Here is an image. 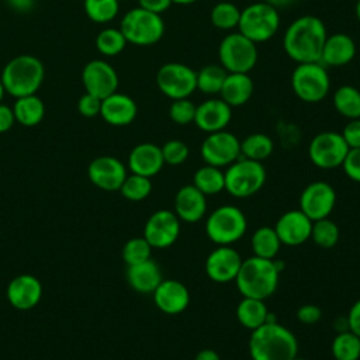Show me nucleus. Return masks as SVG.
Instances as JSON below:
<instances>
[{"label": "nucleus", "instance_id": "6ab92c4d", "mask_svg": "<svg viewBox=\"0 0 360 360\" xmlns=\"http://www.w3.org/2000/svg\"><path fill=\"white\" fill-rule=\"evenodd\" d=\"M274 231L281 245L300 246L311 238L312 221L301 210H290L277 219Z\"/></svg>", "mask_w": 360, "mask_h": 360}, {"label": "nucleus", "instance_id": "1a4fd4ad", "mask_svg": "<svg viewBox=\"0 0 360 360\" xmlns=\"http://www.w3.org/2000/svg\"><path fill=\"white\" fill-rule=\"evenodd\" d=\"M291 89L300 100L319 103L330 90L329 73L321 62L297 63L291 75Z\"/></svg>", "mask_w": 360, "mask_h": 360}, {"label": "nucleus", "instance_id": "603ef678", "mask_svg": "<svg viewBox=\"0 0 360 360\" xmlns=\"http://www.w3.org/2000/svg\"><path fill=\"white\" fill-rule=\"evenodd\" d=\"M15 122L13 107L0 103V134L7 132Z\"/></svg>", "mask_w": 360, "mask_h": 360}, {"label": "nucleus", "instance_id": "20e7f679", "mask_svg": "<svg viewBox=\"0 0 360 360\" xmlns=\"http://www.w3.org/2000/svg\"><path fill=\"white\" fill-rule=\"evenodd\" d=\"M45 77L42 62L34 55H17L7 62L1 72V83L6 93L18 98L37 94Z\"/></svg>", "mask_w": 360, "mask_h": 360}, {"label": "nucleus", "instance_id": "0eeeda50", "mask_svg": "<svg viewBox=\"0 0 360 360\" xmlns=\"http://www.w3.org/2000/svg\"><path fill=\"white\" fill-rule=\"evenodd\" d=\"M280 27L278 10L266 1L252 3L240 10L239 32L255 44L271 39Z\"/></svg>", "mask_w": 360, "mask_h": 360}, {"label": "nucleus", "instance_id": "9d476101", "mask_svg": "<svg viewBox=\"0 0 360 360\" xmlns=\"http://www.w3.org/2000/svg\"><path fill=\"white\" fill-rule=\"evenodd\" d=\"M219 65L228 73H249L257 62V46L240 32H232L222 38L218 48Z\"/></svg>", "mask_w": 360, "mask_h": 360}, {"label": "nucleus", "instance_id": "37998d69", "mask_svg": "<svg viewBox=\"0 0 360 360\" xmlns=\"http://www.w3.org/2000/svg\"><path fill=\"white\" fill-rule=\"evenodd\" d=\"M160 149H162L165 165H169V166L183 165L190 155L188 145L181 139H170L165 142L163 146H160Z\"/></svg>", "mask_w": 360, "mask_h": 360}, {"label": "nucleus", "instance_id": "a211bd4d", "mask_svg": "<svg viewBox=\"0 0 360 360\" xmlns=\"http://www.w3.org/2000/svg\"><path fill=\"white\" fill-rule=\"evenodd\" d=\"M90 181L105 191H117L127 177L125 165L114 156H98L89 165Z\"/></svg>", "mask_w": 360, "mask_h": 360}, {"label": "nucleus", "instance_id": "c9c22d12", "mask_svg": "<svg viewBox=\"0 0 360 360\" xmlns=\"http://www.w3.org/2000/svg\"><path fill=\"white\" fill-rule=\"evenodd\" d=\"M226 75L221 65H205L197 72V89L204 94H219Z\"/></svg>", "mask_w": 360, "mask_h": 360}, {"label": "nucleus", "instance_id": "13d9d810", "mask_svg": "<svg viewBox=\"0 0 360 360\" xmlns=\"http://www.w3.org/2000/svg\"><path fill=\"white\" fill-rule=\"evenodd\" d=\"M356 17L360 22V0H356Z\"/></svg>", "mask_w": 360, "mask_h": 360}, {"label": "nucleus", "instance_id": "5fc2aeb1", "mask_svg": "<svg viewBox=\"0 0 360 360\" xmlns=\"http://www.w3.org/2000/svg\"><path fill=\"white\" fill-rule=\"evenodd\" d=\"M194 360H221V357L212 349H202L195 354Z\"/></svg>", "mask_w": 360, "mask_h": 360}, {"label": "nucleus", "instance_id": "a19ab883", "mask_svg": "<svg viewBox=\"0 0 360 360\" xmlns=\"http://www.w3.org/2000/svg\"><path fill=\"white\" fill-rule=\"evenodd\" d=\"M118 0H84V13L94 22H108L118 14Z\"/></svg>", "mask_w": 360, "mask_h": 360}, {"label": "nucleus", "instance_id": "ddd939ff", "mask_svg": "<svg viewBox=\"0 0 360 360\" xmlns=\"http://www.w3.org/2000/svg\"><path fill=\"white\" fill-rule=\"evenodd\" d=\"M200 153L205 165L228 167L240 158V141L229 131H217L205 136Z\"/></svg>", "mask_w": 360, "mask_h": 360}, {"label": "nucleus", "instance_id": "ea45409f", "mask_svg": "<svg viewBox=\"0 0 360 360\" xmlns=\"http://www.w3.org/2000/svg\"><path fill=\"white\" fill-rule=\"evenodd\" d=\"M121 194L129 201H142L149 197L152 191V183L149 177L141 174H127L122 186L120 187Z\"/></svg>", "mask_w": 360, "mask_h": 360}, {"label": "nucleus", "instance_id": "864d4df0", "mask_svg": "<svg viewBox=\"0 0 360 360\" xmlns=\"http://www.w3.org/2000/svg\"><path fill=\"white\" fill-rule=\"evenodd\" d=\"M7 4L17 13H28L35 6V0H7Z\"/></svg>", "mask_w": 360, "mask_h": 360}, {"label": "nucleus", "instance_id": "9b49d317", "mask_svg": "<svg viewBox=\"0 0 360 360\" xmlns=\"http://www.w3.org/2000/svg\"><path fill=\"white\" fill-rule=\"evenodd\" d=\"M158 89L169 98H188L197 90V72L179 62H169L156 73Z\"/></svg>", "mask_w": 360, "mask_h": 360}, {"label": "nucleus", "instance_id": "473e14b6", "mask_svg": "<svg viewBox=\"0 0 360 360\" xmlns=\"http://www.w3.org/2000/svg\"><path fill=\"white\" fill-rule=\"evenodd\" d=\"M273 139L262 132L250 134L243 141H240V156L250 160L263 162L273 153Z\"/></svg>", "mask_w": 360, "mask_h": 360}, {"label": "nucleus", "instance_id": "2eb2a0df", "mask_svg": "<svg viewBox=\"0 0 360 360\" xmlns=\"http://www.w3.org/2000/svg\"><path fill=\"white\" fill-rule=\"evenodd\" d=\"M336 204L335 188L322 180L309 183L301 193L300 210L314 222L328 218Z\"/></svg>", "mask_w": 360, "mask_h": 360}, {"label": "nucleus", "instance_id": "dca6fc26", "mask_svg": "<svg viewBox=\"0 0 360 360\" xmlns=\"http://www.w3.org/2000/svg\"><path fill=\"white\" fill-rule=\"evenodd\" d=\"M82 80L86 93H90L100 100L115 93L118 87V75L115 69L101 59H94L86 63L82 72Z\"/></svg>", "mask_w": 360, "mask_h": 360}, {"label": "nucleus", "instance_id": "aec40b11", "mask_svg": "<svg viewBox=\"0 0 360 360\" xmlns=\"http://www.w3.org/2000/svg\"><path fill=\"white\" fill-rule=\"evenodd\" d=\"M152 294L158 309L167 315L181 314L190 304V291L179 280H162Z\"/></svg>", "mask_w": 360, "mask_h": 360}, {"label": "nucleus", "instance_id": "de8ad7c7", "mask_svg": "<svg viewBox=\"0 0 360 360\" xmlns=\"http://www.w3.org/2000/svg\"><path fill=\"white\" fill-rule=\"evenodd\" d=\"M340 134L349 149L360 148V118L349 120Z\"/></svg>", "mask_w": 360, "mask_h": 360}, {"label": "nucleus", "instance_id": "412c9836", "mask_svg": "<svg viewBox=\"0 0 360 360\" xmlns=\"http://www.w3.org/2000/svg\"><path fill=\"white\" fill-rule=\"evenodd\" d=\"M6 297L8 302L21 311L34 308L42 297V285L32 274L15 276L7 285Z\"/></svg>", "mask_w": 360, "mask_h": 360}, {"label": "nucleus", "instance_id": "58836bf2", "mask_svg": "<svg viewBox=\"0 0 360 360\" xmlns=\"http://www.w3.org/2000/svg\"><path fill=\"white\" fill-rule=\"evenodd\" d=\"M127 39L120 28H104L96 37V48L105 56H115L127 46Z\"/></svg>", "mask_w": 360, "mask_h": 360}, {"label": "nucleus", "instance_id": "6e6d98bb", "mask_svg": "<svg viewBox=\"0 0 360 360\" xmlns=\"http://www.w3.org/2000/svg\"><path fill=\"white\" fill-rule=\"evenodd\" d=\"M263 1L269 3L270 6H273L278 10V8H284V7H290V6L295 4L298 0H263Z\"/></svg>", "mask_w": 360, "mask_h": 360}, {"label": "nucleus", "instance_id": "72a5a7b5", "mask_svg": "<svg viewBox=\"0 0 360 360\" xmlns=\"http://www.w3.org/2000/svg\"><path fill=\"white\" fill-rule=\"evenodd\" d=\"M333 105L347 120L360 118V90L349 84L340 86L333 93Z\"/></svg>", "mask_w": 360, "mask_h": 360}, {"label": "nucleus", "instance_id": "2f4dec72", "mask_svg": "<svg viewBox=\"0 0 360 360\" xmlns=\"http://www.w3.org/2000/svg\"><path fill=\"white\" fill-rule=\"evenodd\" d=\"M250 246L253 250V256L273 260L277 257V253L281 248V242L271 226H260L257 228L250 239Z\"/></svg>", "mask_w": 360, "mask_h": 360}, {"label": "nucleus", "instance_id": "bb28decb", "mask_svg": "<svg viewBox=\"0 0 360 360\" xmlns=\"http://www.w3.org/2000/svg\"><path fill=\"white\" fill-rule=\"evenodd\" d=\"M162 280V270L152 259L131 264L127 269V281L129 287L141 294H152Z\"/></svg>", "mask_w": 360, "mask_h": 360}, {"label": "nucleus", "instance_id": "f03ea898", "mask_svg": "<svg viewBox=\"0 0 360 360\" xmlns=\"http://www.w3.org/2000/svg\"><path fill=\"white\" fill-rule=\"evenodd\" d=\"M248 347L252 360H291L298 354L295 335L278 322L252 330Z\"/></svg>", "mask_w": 360, "mask_h": 360}, {"label": "nucleus", "instance_id": "c756f323", "mask_svg": "<svg viewBox=\"0 0 360 360\" xmlns=\"http://www.w3.org/2000/svg\"><path fill=\"white\" fill-rule=\"evenodd\" d=\"M13 111L15 122H20L24 127H35L45 115V104L37 94L22 96L15 98Z\"/></svg>", "mask_w": 360, "mask_h": 360}, {"label": "nucleus", "instance_id": "cd10ccee", "mask_svg": "<svg viewBox=\"0 0 360 360\" xmlns=\"http://www.w3.org/2000/svg\"><path fill=\"white\" fill-rule=\"evenodd\" d=\"M253 90L255 84L249 73H228L219 91V98L231 107H239L250 100Z\"/></svg>", "mask_w": 360, "mask_h": 360}, {"label": "nucleus", "instance_id": "c85d7f7f", "mask_svg": "<svg viewBox=\"0 0 360 360\" xmlns=\"http://www.w3.org/2000/svg\"><path fill=\"white\" fill-rule=\"evenodd\" d=\"M269 312L270 311L267 309L264 300L243 297L236 305V319L249 330H255L264 325L267 322Z\"/></svg>", "mask_w": 360, "mask_h": 360}, {"label": "nucleus", "instance_id": "09e8293b", "mask_svg": "<svg viewBox=\"0 0 360 360\" xmlns=\"http://www.w3.org/2000/svg\"><path fill=\"white\" fill-rule=\"evenodd\" d=\"M297 318L304 325H314L322 318V309L315 304H304L297 309Z\"/></svg>", "mask_w": 360, "mask_h": 360}, {"label": "nucleus", "instance_id": "4c0bfd02", "mask_svg": "<svg viewBox=\"0 0 360 360\" xmlns=\"http://www.w3.org/2000/svg\"><path fill=\"white\" fill-rule=\"evenodd\" d=\"M211 22L218 30H232L238 27L240 18V10L231 1H219L211 8Z\"/></svg>", "mask_w": 360, "mask_h": 360}, {"label": "nucleus", "instance_id": "423d86ee", "mask_svg": "<svg viewBox=\"0 0 360 360\" xmlns=\"http://www.w3.org/2000/svg\"><path fill=\"white\" fill-rule=\"evenodd\" d=\"M120 30L127 42L138 46H150L162 39L165 34V22L160 14L135 7L125 13Z\"/></svg>", "mask_w": 360, "mask_h": 360}, {"label": "nucleus", "instance_id": "5701e85b", "mask_svg": "<svg viewBox=\"0 0 360 360\" xmlns=\"http://www.w3.org/2000/svg\"><path fill=\"white\" fill-rule=\"evenodd\" d=\"M174 214L187 224L201 221L207 214V195L194 184L181 186L174 197Z\"/></svg>", "mask_w": 360, "mask_h": 360}, {"label": "nucleus", "instance_id": "4468645a", "mask_svg": "<svg viewBox=\"0 0 360 360\" xmlns=\"http://www.w3.org/2000/svg\"><path fill=\"white\" fill-rule=\"evenodd\" d=\"M180 235V219L170 210H158L143 226V238L153 249H166L172 246Z\"/></svg>", "mask_w": 360, "mask_h": 360}, {"label": "nucleus", "instance_id": "e433bc0d", "mask_svg": "<svg viewBox=\"0 0 360 360\" xmlns=\"http://www.w3.org/2000/svg\"><path fill=\"white\" fill-rule=\"evenodd\" d=\"M340 238V231L339 226L328 218H322L318 221L312 222V231H311V238L312 242L323 249H330L333 248Z\"/></svg>", "mask_w": 360, "mask_h": 360}, {"label": "nucleus", "instance_id": "c03bdc74", "mask_svg": "<svg viewBox=\"0 0 360 360\" xmlns=\"http://www.w3.org/2000/svg\"><path fill=\"white\" fill-rule=\"evenodd\" d=\"M197 105L188 98L173 100L169 107V117L177 125H188L194 122Z\"/></svg>", "mask_w": 360, "mask_h": 360}, {"label": "nucleus", "instance_id": "8fccbe9b", "mask_svg": "<svg viewBox=\"0 0 360 360\" xmlns=\"http://www.w3.org/2000/svg\"><path fill=\"white\" fill-rule=\"evenodd\" d=\"M347 328L350 332L360 338V300H357L347 312Z\"/></svg>", "mask_w": 360, "mask_h": 360}, {"label": "nucleus", "instance_id": "7c9ffc66", "mask_svg": "<svg viewBox=\"0 0 360 360\" xmlns=\"http://www.w3.org/2000/svg\"><path fill=\"white\" fill-rule=\"evenodd\" d=\"M204 195H215L225 190V173L221 167L204 165L194 172L193 183Z\"/></svg>", "mask_w": 360, "mask_h": 360}, {"label": "nucleus", "instance_id": "49530a36", "mask_svg": "<svg viewBox=\"0 0 360 360\" xmlns=\"http://www.w3.org/2000/svg\"><path fill=\"white\" fill-rule=\"evenodd\" d=\"M77 110L83 117H87V118L100 115L101 100L90 93H84L77 101Z\"/></svg>", "mask_w": 360, "mask_h": 360}, {"label": "nucleus", "instance_id": "b1692460", "mask_svg": "<svg viewBox=\"0 0 360 360\" xmlns=\"http://www.w3.org/2000/svg\"><path fill=\"white\" fill-rule=\"evenodd\" d=\"M138 114L136 103L132 97L122 93H112L101 100L100 115L103 120L114 127L129 125Z\"/></svg>", "mask_w": 360, "mask_h": 360}, {"label": "nucleus", "instance_id": "bf43d9fd", "mask_svg": "<svg viewBox=\"0 0 360 360\" xmlns=\"http://www.w3.org/2000/svg\"><path fill=\"white\" fill-rule=\"evenodd\" d=\"M4 94H6V90H4V86H3L1 79H0V103H1V100H3V97H4Z\"/></svg>", "mask_w": 360, "mask_h": 360}, {"label": "nucleus", "instance_id": "7ed1b4c3", "mask_svg": "<svg viewBox=\"0 0 360 360\" xmlns=\"http://www.w3.org/2000/svg\"><path fill=\"white\" fill-rule=\"evenodd\" d=\"M278 277L274 260L250 256L242 260L235 284L242 297L266 300L277 290Z\"/></svg>", "mask_w": 360, "mask_h": 360}, {"label": "nucleus", "instance_id": "a878e982", "mask_svg": "<svg viewBox=\"0 0 360 360\" xmlns=\"http://www.w3.org/2000/svg\"><path fill=\"white\" fill-rule=\"evenodd\" d=\"M354 55H356L354 39L347 34L336 32L326 37L319 62L323 66L339 68L350 63Z\"/></svg>", "mask_w": 360, "mask_h": 360}, {"label": "nucleus", "instance_id": "680f3d73", "mask_svg": "<svg viewBox=\"0 0 360 360\" xmlns=\"http://www.w3.org/2000/svg\"><path fill=\"white\" fill-rule=\"evenodd\" d=\"M354 1H356V0H354Z\"/></svg>", "mask_w": 360, "mask_h": 360}, {"label": "nucleus", "instance_id": "f257e3e1", "mask_svg": "<svg viewBox=\"0 0 360 360\" xmlns=\"http://www.w3.org/2000/svg\"><path fill=\"white\" fill-rule=\"evenodd\" d=\"M328 32L323 21L316 15H301L285 30L283 48L294 62H319Z\"/></svg>", "mask_w": 360, "mask_h": 360}, {"label": "nucleus", "instance_id": "052dcab7", "mask_svg": "<svg viewBox=\"0 0 360 360\" xmlns=\"http://www.w3.org/2000/svg\"><path fill=\"white\" fill-rule=\"evenodd\" d=\"M291 360H308V359H304V357H298V356H295L294 359H291Z\"/></svg>", "mask_w": 360, "mask_h": 360}, {"label": "nucleus", "instance_id": "f704fd0d", "mask_svg": "<svg viewBox=\"0 0 360 360\" xmlns=\"http://www.w3.org/2000/svg\"><path fill=\"white\" fill-rule=\"evenodd\" d=\"M335 360H359L360 359V338L350 330L338 332L330 345Z\"/></svg>", "mask_w": 360, "mask_h": 360}, {"label": "nucleus", "instance_id": "39448f33", "mask_svg": "<svg viewBox=\"0 0 360 360\" xmlns=\"http://www.w3.org/2000/svg\"><path fill=\"white\" fill-rule=\"evenodd\" d=\"M248 229L246 215L236 205H221L211 211L205 221V233L217 246L233 245Z\"/></svg>", "mask_w": 360, "mask_h": 360}, {"label": "nucleus", "instance_id": "4be33fe9", "mask_svg": "<svg viewBox=\"0 0 360 360\" xmlns=\"http://www.w3.org/2000/svg\"><path fill=\"white\" fill-rule=\"evenodd\" d=\"M232 120V107L222 98H210L195 108L194 124L204 132L211 134L222 131Z\"/></svg>", "mask_w": 360, "mask_h": 360}, {"label": "nucleus", "instance_id": "3c124183", "mask_svg": "<svg viewBox=\"0 0 360 360\" xmlns=\"http://www.w3.org/2000/svg\"><path fill=\"white\" fill-rule=\"evenodd\" d=\"M138 4H139L138 7L141 8H145L148 11L162 15V13H165L173 4V1L172 0H138Z\"/></svg>", "mask_w": 360, "mask_h": 360}, {"label": "nucleus", "instance_id": "393cba45", "mask_svg": "<svg viewBox=\"0 0 360 360\" xmlns=\"http://www.w3.org/2000/svg\"><path fill=\"white\" fill-rule=\"evenodd\" d=\"M165 160L162 156L160 146L143 142L136 145L128 156V167L131 173L141 174L145 177H153L163 169Z\"/></svg>", "mask_w": 360, "mask_h": 360}, {"label": "nucleus", "instance_id": "f3484780", "mask_svg": "<svg viewBox=\"0 0 360 360\" xmlns=\"http://www.w3.org/2000/svg\"><path fill=\"white\" fill-rule=\"evenodd\" d=\"M242 264V257L232 245L217 246L205 259V273L215 283L235 281Z\"/></svg>", "mask_w": 360, "mask_h": 360}, {"label": "nucleus", "instance_id": "a18cd8bd", "mask_svg": "<svg viewBox=\"0 0 360 360\" xmlns=\"http://www.w3.org/2000/svg\"><path fill=\"white\" fill-rule=\"evenodd\" d=\"M342 167H343L345 174L350 180L360 183V148L349 149V152L342 163Z\"/></svg>", "mask_w": 360, "mask_h": 360}, {"label": "nucleus", "instance_id": "79ce46f5", "mask_svg": "<svg viewBox=\"0 0 360 360\" xmlns=\"http://www.w3.org/2000/svg\"><path fill=\"white\" fill-rule=\"evenodd\" d=\"M152 246L148 243V240L143 236L138 238H131L129 240L125 242L122 248V259L127 263V266L142 263L145 260L152 259Z\"/></svg>", "mask_w": 360, "mask_h": 360}, {"label": "nucleus", "instance_id": "4d7b16f0", "mask_svg": "<svg viewBox=\"0 0 360 360\" xmlns=\"http://www.w3.org/2000/svg\"><path fill=\"white\" fill-rule=\"evenodd\" d=\"M174 4H180V6H188V4H193L198 0H172Z\"/></svg>", "mask_w": 360, "mask_h": 360}, {"label": "nucleus", "instance_id": "6e6552de", "mask_svg": "<svg viewBox=\"0 0 360 360\" xmlns=\"http://www.w3.org/2000/svg\"><path fill=\"white\" fill-rule=\"evenodd\" d=\"M225 173V190L235 198H248L266 183V169L262 162L239 158L231 163Z\"/></svg>", "mask_w": 360, "mask_h": 360}, {"label": "nucleus", "instance_id": "f8f14e48", "mask_svg": "<svg viewBox=\"0 0 360 360\" xmlns=\"http://www.w3.org/2000/svg\"><path fill=\"white\" fill-rule=\"evenodd\" d=\"M349 146L346 145L342 134L335 131H325L316 134L308 146V156L314 166L330 170L342 166Z\"/></svg>", "mask_w": 360, "mask_h": 360}]
</instances>
